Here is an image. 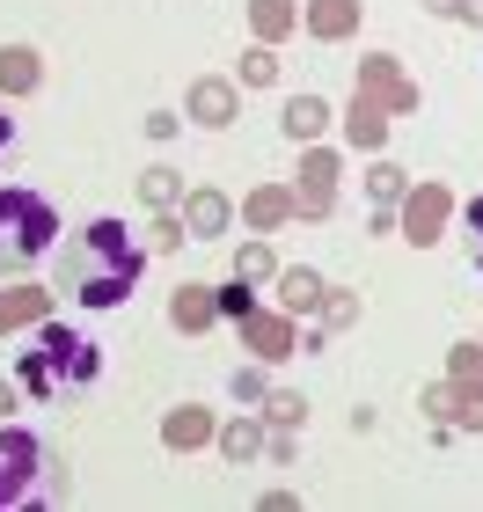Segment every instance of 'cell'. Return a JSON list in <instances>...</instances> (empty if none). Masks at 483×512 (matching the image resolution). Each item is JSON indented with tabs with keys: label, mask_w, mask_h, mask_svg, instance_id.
<instances>
[{
	"label": "cell",
	"mask_w": 483,
	"mask_h": 512,
	"mask_svg": "<svg viewBox=\"0 0 483 512\" xmlns=\"http://www.w3.org/2000/svg\"><path fill=\"white\" fill-rule=\"evenodd\" d=\"M15 374H22V395L52 403V395H66V388H88V381L103 374V344L44 315V322H37V344L22 352V366H15Z\"/></svg>",
	"instance_id": "6da1fadb"
},
{
	"label": "cell",
	"mask_w": 483,
	"mask_h": 512,
	"mask_svg": "<svg viewBox=\"0 0 483 512\" xmlns=\"http://www.w3.org/2000/svg\"><path fill=\"white\" fill-rule=\"evenodd\" d=\"M140 264H147V249L125 235V220H96L74 256V300L81 308H118L132 293V278H140Z\"/></svg>",
	"instance_id": "7a4b0ae2"
},
{
	"label": "cell",
	"mask_w": 483,
	"mask_h": 512,
	"mask_svg": "<svg viewBox=\"0 0 483 512\" xmlns=\"http://www.w3.org/2000/svg\"><path fill=\"white\" fill-rule=\"evenodd\" d=\"M59 242V213L44 191H22V183H8L0 191V271H30L44 264Z\"/></svg>",
	"instance_id": "3957f363"
},
{
	"label": "cell",
	"mask_w": 483,
	"mask_h": 512,
	"mask_svg": "<svg viewBox=\"0 0 483 512\" xmlns=\"http://www.w3.org/2000/svg\"><path fill=\"white\" fill-rule=\"evenodd\" d=\"M37 483H44V439L22 432V425H0V512L30 505Z\"/></svg>",
	"instance_id": "277c9868"
},
{
	"label": "cell",
	"mask_w": 483,
	"mask_h": 512,
	"mask_svg": "<svg viewBox=\"0 0 483 512\" xmlns=\"http://www.w3.org/2000/svg\"><path fill=\"white\" fill-rule=\"evenodd\" d=\"M352 96L381 103V110H418V81H403L396 59H359V88Z\"/></svg>",
	"instance_id": "5b68a950"
},
{
	"label": "cell",
	"mask_w": 483,
	"mask_h": 512,
	"mask_svg": "<svg viewBox=\"0 0 483 512\" xmlns=\"http://www.w3.org/2000/svg\"><path fill=\"white\" fill-rule=\"evenodd\" d=\"M440 227H447V191H440V183H418V191L403 198V235L425 249L432 235H440Z\"/></svg>",
	"instance_id": "8992f818"
},
{
	"label": "cell",
	"mask_w": 483,
	"mask_h": 512,
	"mask_svg": "<svg viewBox=\"0 0 483 512\" xmlns=\"http://www.w3.org/2000/svg\"><path fill=\"white\" fill-rule=\"evenodd\" d=\"M242 344L257 359H293V315H257V308H249L242 315Z\"/></svg>",
	"instance_id": "52a82bcc"
},
{
	"label": "cell",
	"mask_w": 483,
	"mask_h": 512,
	"mask_svg": "<svg viewBox=\"0 0 483 512\" xmlns=\"http://www.w3.org/2000/svg\"><path fill=\"white\" fill-rule=\"evenodd\" d=\"M425 410L440 425H483V388H425Z\"/></svg>",
	"instance_id": "ba28073f"
},
{
	"label": "cell",
	"mask_w": 483,
	"mask_h": 512,
	"mask_svg": "<svg viewBox=\"0 0 483 512\" xmlns=\"http://www.w3.org/2000/svg\"><path fill=\"white\" fill-rule=\"evenodd\" d=\"M330 176H337V161H330V154H308V161H301V198H293V205H301L308 220L330 213Z\"/></svg>",
	"instance_id": "9c48e42d"
},
{
	"label": "cell",
	"mask_w": 483,
	"mask_h": 512,
	"mask_svg": "<svg viewBox=\"0 0 483 512\" xmlns=\"http://www.w3.org/2000/svg\"><path fill=\"white\" fill-rule=\"evenodd\" d=\"M52 315V293L44 286H8L0 293V330H22V322H44Z\"/></svg>",
	"instance_id": "30bf717a"
},
{
	"label": "cell",
	"mask_w": 483,
	"mask_h": 512,
	"mask_svg": "<svg viewBox=\"0 0 483 512\" xmlns=\"http://www.w3.org/2000/svg\"><path fill=\"white\" fill-rule=\"evenodd\" d=\"M344 139L374 154L381 139H388V110H381V103H366V96H352V110H344Z\"/></svg>",
	"instance_id": "8fae6325"
},
{
	"label": "cell",
	"mask_w": 483,
	"mask_h": 512,
	"mask_svg": "<svg viewBox=\"0 0 483 512\" xmlns=\"http://www.w3.org/2000/svg\"><path fill=\"white\" fill-rule=\"evenodd\" d=\"M161 439H169V447H205V439H213V417H205L198 403H183V410L161 417Z\"/></svg>",
	"instance_id": "7c38bea8"
},
{
	"label": "cell",
	"mask_w": 483,
	"mask_h": 512,
	"mask_svg": "<svg viewBox=\"0 0 483 512\" xmlns=\"http://www.w3.org/2000/svg\"><path fill=\"white\" fill-rule=\"evenodd\" d=\"M191 118L198 125H227L235 118V81H198L191 88Z\"/></svg>",
	"instance_id": "4fadbf2b"
},
{
	"label": "cell",
	"mask_w": 483,
	"mask_h": 512,
	"mask_svg": "<svg viewBox=\"0 0 483 512\" xmlns=\"http://www.w3.org/2000/svg\"><path fill=\"white\" fill-rule=\"evenodd\" d=\"M213 315H220V293H205V286H183V293L169 300V322H176V330H205Z\"/></svg>",
	"instance_id": "5bb4252c"
},
{
	"label": "cell",
	"mask_w": 483,
	"mask_h": 512,
	"mask_svg": "<svg viewBox=\"0 0 483 512\" xmlns=\"http://www.w3.org/2000/svg\"><path fill=\"white\" fill-rule=\"evenodd\" d=\"M308 30H315V37H352V30H359V0H315V8H308Z\"/></svg>",
	"instance_id": "9a60e30c"
},
{
	"label": "cell",
	"mask_w": 483,
	"mask_h": 512,
	"mask_svg": "<svg viewBox=\"0 0 483 512\" xmlns=\"http://www.w3.org/2000/svg\"><path fill=\"white\" fill-rule=\"evenodd\" d=\"M279 308H286V315L322 308V278H315V271H279Z\"/></svg>",
	"instance_id": "2e32d148"
},
{
	"label": "cell",
	"mask_w": 483,
	"mask_h": 512,
	"mask_svg": "<svg viewBox=\"0 0 483 512\" xmlns=\"http://www.w3.org/2000/svg\"><path fill=\"white\" fill-rule=\"evenodd\" d=\"M183 227H191V235H227V198L220 191H198L191 205H183Z\"/></svg>",
	"instance_id": "e0dca14e"
},
{
	"label": "cell",
	"mask_w": 483,
	"mask_h": 512,
	"mask_svg": "<svg viewBox=\"0 0 483 512\" xmlns=\"http://www.w3.org/2000/svg\"><path fill=\"white\" fill-rule=\"evenodd\" d=\"M0 88H8V96H30V88H37V52L8 44V52H0Z\"/></svg>",
	"instance_id": "ac0fdd59"
},
{
	"label": "cell",
	"mask_w": 483,
	"mask_h": 512,
	"mask_svg": "<svg viewBox=\"0 0 483 512\" xmlns=\"http://www.w3.org/2000/svg\"><path fill=\"white\" fill-rule=\"evenodd\" d=\"M322 118H330V110H322V96H293L279 125H286V139H315V132H322Z\"/></svg>",
	"instance_id": "d6986e66"
},
{
	"label": "cell",
	"mask_w": 483,
	"mask_h": 512,
	"mask_svg": "<svg viewBox=\"0 0 483 512\" xmlns=\"http://www.w3.org/2000/svg\"><path fill=\"white\" fill-rule=\"evenodd\" d=\"M249 22H257V37H286L293 30V0H249Z\"/></svg>",
	"instance_id": "ffe728a7"
},
{
	"label": "cell",
	"mask_w": 483,
	"mask_h": 512,
	"mask_svg": "<svg viewBox=\"0 0 483 512\" xmlns=\"http://www.w3.org/2000/svg\"><path fill=\"white\" fill-rule=\"evenodd\" d=\"M257 447H264V432H257V425H249V417H235V425H227V432H220V454H227V461H249V454H257Z\"/></svg>",
	"instance_id": "44dd1931"
},
{
	"label": "cell",
	"mask_w": 483,
	"mask_h": 512,
	"mask_svg": "<svg viewBox=\"0 0 483 512\" xmlns=\"http://www.w3.org/2000/svg\"><path fill=\"white\" fill-rule=\"evenodd\" d=\"M242 213H249V227H279V220L293 213V198H286V191H257V198L242 205Z\"/></svg>",
	"instance_id": "7402d4cb"
},
{
	"label": "cell",
	"mask_w": 483,
	"mask_h": 512,
	"mask_svg": "<svg viewBox=\"0 0 483 512\" xmlns=\"http://www.w3.org/2000/svg\"><path fill=\"white\" fill-rule=\"evenodd\" d=\"M271 81H279V59H271V44L242 52V88H271Z\"/></svg>",
	"instance_id": "603a6c76"
},
{
	"label": "cell",
	"mask_w": 483,
	"mask_h": 512,
	"mask_svg": "<svg viewBox=\"0 0 483 512\" xmlns=\"http://www.w3.org/2000/svg\"><path fill=\"white\" fill-rule=\"evenodd\" d=\"M140 191H147V205H161V213H169V205H176V176H169V169H147Z\"/></svg>",
	"instance_id": "cb8c5ba5"
},
{
	"label": "cell",
	"mask_w": 483,
	"mask_h": 512,
	"mask_svg": "<svg viewBox=\"0 0 483 512\" xmlns=\"http://www.w3.org/2000/svg\"><path fill=\"white\" fill-rule=\"evenodd\" d=\"M235 278H271V249H264V242H249V249L235 256Z\"/></svg>",
	"instance_id": "d4e9b609"
},
{
	"label": "cell",
	"mask_w": 483,
	"mask_h": 512,
	"mask_svg": "<svg viewBox=\"0 0 483 512\" xmlns=\"http://www.w3.org/2000/svg\"><path fill=\"white\" fill-rule=\"evenodd\" d=\"M454 381H462V388H483V352H476V344L454 352Z\"/></svg>",
	"instance_id": "484cf974"
},
{
	"label": "cell",
	"mask_w": 483,
	"mask_h": 512,
	"mask_svg": "<svg viewBox=\"0 0 483 512\" xmlns=\"http://www.w3.org/2000/svg\"><path fill=\"white\" fill-rule=\"evenodd\" d=\"M249 308H257V300H249V278H235V286L220 293V315H235V322H242Z\"/></svg>",
	"instance_id": "4316f807"
},
{
	"label": "cell",
	"mask_w": 483,
	"mask_h": 512,
	"mask_svg": "<svg viewBox=\"0 0 483 512\" xmlns=\"http://www.w3.org/2000/svg\"><path fill=\"white\" fill-rule=\"evenodd\" d=\"M301 410H308L301 395H271V425H279V432H286V425H301Z\"/></svg>",
	"instance_id": "83f0119b"
},
{
	"label": "cell",
	"mask_w": 483,
	"mask_h": 512,
	"mask_svg": "<svg viewBox=\"0 0 483 512\" xmlns=\"http://www.w3.org/2000/svg\"><path fill=\"white\" fill-rule=\"evenodd\" d=\"M374 198H381V205L403 198V169H388V161H381V169H374Z\"/></svg>",
	"instance_id": "f1b7e54d"
},
{
	"label": "cell",
	"mask_w": 483,
	"mask_h": 512,
	"mask_svg": "<svg viewBox=\"0 0 483 512\" xmlns=\"http://www.w3.org/2000/svg\"><path fill=\"white\" fill-rule=\"evenodd\" d=\"M469 264H476V271H483V198H476V205H469Z\"/></svg>",
	"instance_id": "f546056e"
},
{
	"label": "cell",
	"mask_w": 483,
	"mask_h": 512,
	"mask_svg": "<svg viewBox=\"0 0 483 512\" xmlns=\"http://www.w3.org/2000/svg\"><path fill=\"white\" fill-rule=\"evenodd\" d=\"M183 235H191V227H183V220H176V213H161V220H154V242H161V249H176V242H183Z\"/></svg>",
	"instance_id": "4dcf8cb0"
},
{
	"label": "cell",
	"mask_w": 483,
	"mask_h": 512,
	"mask_svg": "<svg viewBox=\"0 0 483 512\" xmlns=\"http://www.w3.org/2000/svg\"><path fill=\"white\" fill-rule=\"evenodd\" d=\"M322 315H330V322H352V315H359V300H352V293H337V300H322Z\"/></svg>",
	"instance_id": "1f68e13d"
},
{
	"label": "cell",
	"mask_w": 483,
	"mask_h": 512,
	"mask_svg": "<svg viewBox=\"0 0 483 512\" xmlns=\"http://www.w3.org/2000/svg\"><path fill=\"white\" fill-rule=\"evenodd\" d=\"M432 15H469V0H432Z\"/></svg>",
	"instance_id": "d6a6232c"
},
{
	"label": "cell",
	"mask_w": 483,
	"mask_h": 512,
	"mask_svg": "<svg viewBox=\"0 0 483 512\" xmlns=\"http://www.w3.org/2000/svg\"><path fill=\"white\" fill-rule=\"evenodd\" d=\"M8 139H15V118H0V154H8Z\"/></svg>",
	"instance_id": "836d02e7"
},
{
	"label": "cell",
	"mask_w": 483,
	"mask_h": 512,
	"mask_svg": "<svg viewBox=\"0 0 483 512\" xmlns=\"http://www.w3.org/2000/svg\"><path fill=\"white\" fill-rule=\"evenodd\" d=\"M0 410H15V388H0Z\"/></svg>",
	"instance_id": "e575fe53"
}]
</instances>
